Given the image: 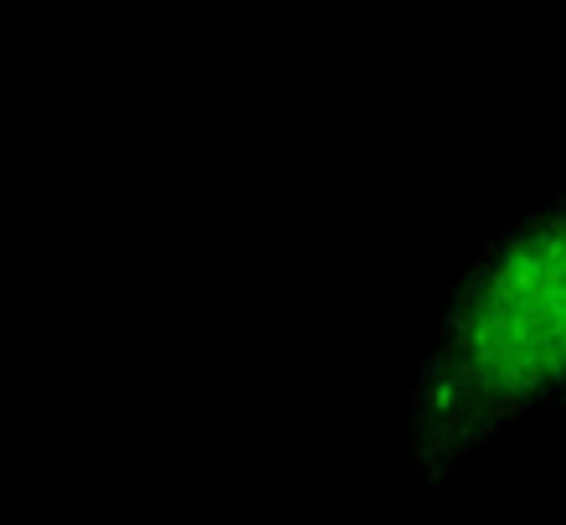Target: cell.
Wrapping results in <instances>:
<instances>
[{"label": "cell", "mask_w": 566, "mask_h": 525, "mask_svg": "<svg viewBox=\"0 0 566 525\" xmlns=\"http://www.w3.org/2000/svg\"><path fill=\"white\" fill-rule=\"evenodd\" d=\"M566 397V191L494 232L448 288L418 350L397 469L443 495Z\"/></svg>", "instance_id": "obj_1"}, {"label": "cell", "mask_w": 566, "mask_h": 525, "mask_svg": "<svg viewBox=\"0 0 566 525\" xmlns=\"http://www.w3.org/2000/svg\"><path fill=\"white\" fill-rule=\"evenodd\" d=\"M556 407H562V412H566V397H562V402H556Z\"/></svg>", "instance_id": "obj_2"}]
</instances>
